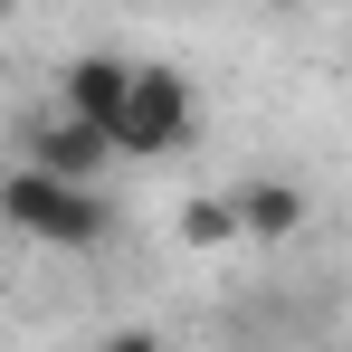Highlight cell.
<instances>
[{
    "label": "cell",
    "mask_w": 352,
    "mask_h": 352,
    "mask_svg": "<svg viewBox=\"0 0 352 352\" xmlns=\"http://www.w3.org/2000/svg\"><path fill=\"white\" fill-rule=\"evenodd\" d=\"M124 96H133V58H115V48H86V58L67 67V115L76 124L105 133V124L124 115Z\"/></svg>",
    "instance_id": "3957f363"
},
{
    "label": "cell",
    "mask_w": 352,
    "mask_h": 352,
    "mask_svg": "<svg viewBox=\"0 0 352 352\" xmlns=\"http://www.w3.org/2000/svg\"><path fill=\"white\" fill-rule=\"evenodd\" d=\"M267 10H295V0H267Z\"/></svg>",
    "instance_id": "ba28073f"
},
{
    "label": "cell",
    "mask_w": 352,
    "mask_h": 352,
    "mask_svg": "<svg viewBox=\"0 0 352 352\" xmlns=\"http://www.w3.org/2000/svg\"><path fill=\"white\" fill-rule=\"evenodd\" d=\"M105 352H162V333L153 324H124V333H105Z\"/></svg>",
    "instance_id": "52a82bcc"
},
{
    "label": "cell",
    "mask_w": 352,
    "mask_h": 352,
    "mask_svg": "<svg viewBox=\"0 0 352 352\" xmlns=\"http://www.w3.org/2000/svg\"><path fill=\"white\" fill-rule=\"evenodd\" d=\"M190 133H200V105H190V86H181L172 67H133V96H124V115L105 124V143L153 162V153H181Z\"/></svg>",
    "instance_id": "7a4b0ae2"
},
{
    "label": "cell",
    "mask_w": 352,
    "mask_h": 352,
    "mask_svg": "<svg viewBox=\"0 0 352 352\" xmlns=\"http://www.w3.org/2000/svg\"><path fill=\"white\" fill-rule=\"evenodd\" d=\"M0 248H10V229H0Z\"/></svg>",
    "instance_id": "30bf717a"
},
{
    "label": "cell",
    "mask_w": 352,
    "mask_h": 352,
    "mask_svg": "<svg viewBox=\"0 0 352 352\" xmlns=\"http://www.w3.org/2000/svg\"><path fill=\"white\" fill-rule=\"evenodd\" d=\"M0 10H19V0H0Z\"/></svg>",
    "instance_id": "9c48e42d"
},
{
    "label": "cell",
    "mask_w": 352,
    "mask_h": 352,
    "mask_svg": "<svg viewBox=\"0 0 352 352\" xmlns=\"http://www.w3.org/2000/svg\"><path fill=\"white\" fill-rule=\"evenodd\" d=\"M181 238H190V248H229L238 210H229V200H181Z\"/></svg>",
    "instance_id": "8992f818"
},
{
    "label": "cell",
    "mask_w": 352,
    "mask_h": 352,
    "mask_svg": "<svg viewBox=\"0 0 352 352\" xmlns=\"http://www.w3.org/2000/svg\"><path fill=\"white\" fill-rule=\"evenodd\" d=\"M229 210H238V238H295L305 229V190L295 181H248Z\"/></svg>",
    "instance_id": "5b68a950"
},
{
    "label": "cell",
    "mask_w": 352,
    "mask_h": 352,
    "mask_svg": "<svg viewBox=\"0 0 352 352\" xmlns=\"http://www.w3.org/2000/svg\"><path fill=\"white\" fill-rule=\"evenodd\" d=\"M0 229L38 238V248H96L115 229V210L96 200V181H58L38 162H10L0 172Z\"/></svg>",
    "instance_id": "6da1fadb"
},
{
    "label": "cell",
    "mask_w": 352,
    "mask_h": 352,
    "mask_svg": "<svg viewBox=\"0 0 352 352\" xmlns=\"http://www.w3.org/2000/svg\"><path fill=\"white\" fill-rule=\"evenodd\" d=\"M115 143L96 133V124H76V115H58V124H38V143H29V162L38 172H58V181H96V162H105Z\"/></svg>",
    "instance_id": "277c9868"
}]
</instances>
